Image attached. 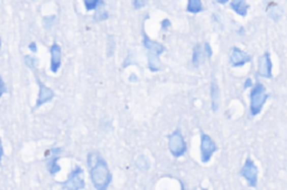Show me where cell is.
I'll list each match as a JSON object with an SVG mask.
<instances>
[{"mask_svg": "<svg viewBox=\"0 0 287 190\" xmlns=\"http://www.w3.org/2000/svg\"><path fill=\"white\" fill-rule=\"evenodd\" d=\"M88 167L90 169L92 184L97 190H106L112 180L107 161L98 151H91L88 154Z\"/></svg>", "mask_w": 287, "mask_h": 190, "instance_id": "6da1fadb", "label": "cell"}, {"mask_svg": "<svg viewBox=\"0 0 287 190\" xmlns=\"http://www.w3.org/2000/svg\"><path fill=\"white\" fill-rule=\"evenodd\" d=\"M269 95L266 93V87L262 83H257L250 92V114L256 116L261 113L264 104L267 102Z\"/></svg>", "mask_w": 287, "mask_h": 190, "instance_id": "7a4b0ae2", "label": "cell"}, {"mask_svg": "<svg viewBox=\"0 0 287 190\" xmlns=\"http://www.w3.org/2000/svg\"><path fill=\"white\" fill-rule=\"evenodd\" d=\"M168 149L175 158H180L186 152L187 147L180 129H176L172 134L168 136Z\"/></svg>", "mask_w": 287, "mask_h": 190, "instance_id": "3957f363", "label": "cell"}, {"mask_svg": "<svg viewBox=\"0 0 287 190\" xmlns=\"http://www.w3.org/2000/svg\"><path fill=\"white\" fill-rule=\"evenodd\" d=\"M84 171L81 167H75L72 172L69 175L68 179L64 182L61 183L63 189L68 190H78V189H84L85 188V181H84Z\"/></svg>", "mask_w": 287, "mask_h": 190, "instance_id": "277c9868", "label": "cell"}, {"mask_svg": "<svg viewBox=\"0 0 287 190\" xmlns=\"http://www.w3.org/2000/svg\"><path fill=\"white\" fill-rule=\"evenodd\" d=\"M218 150L217 144L208 134L201 132V161L207 164L212 158L213 153Z\"/></svg>", "mask_w": 287, "mask_h": 190, "instance_id": "5b68a950", "label": "cell"}, {"mask_svg": "<svg viewBox=\"0 0 287 190\" xmlns=\"http://www.w3.org/2000/svg\"><path fill=\"white\" fill-rule=\"evenodd\" d=\"M241 176L249 183V186L256 188L258 183V168L252 159L248 158L241 169Z\"/></svg>", "mask_w": 287, "mask_h": 190, "instance_id": "8992f818", "label": "cell"}, {"mask_svg": "<svg viewBox=\"0 0 287 190\" xmlns=\"http://www.w3.org/2000/svg\"><path fill=\"white\" fill-rule=\"evenodd\" d=\"M272 59H270V54L268 52L265 53L263 56H261L258 63V70H257V75L263 78H272Z\"/></svg>", "mask_w": 287, "mask_h": 190, "instance_id": "52a82bcc", "label": "cell"}, {"mask_svg": "<svg viewBox=\"0 0 287 190\" xmlns=\"http://www.w3.org/2000/svg\"><path fill=\"white\" fill-rule=\"evenodd\" d=\"M251 60H252L251 56L238 47H234L233 52H231L230 54V63H231V66H234V67L244 66L245 64L249 63V61Z\"/></svg>", "mask_w": 287, "mask_h": 190, "instance_id": "ba28073f", "label": "cell"}, {"mask_svg": "<svg viewBox=\"0 0 287 190\" xmlns=\"http://www.w3.org/2000/svg\"><path fill=\"white\" fill-rule=\"evenodd\" d=\"M37 83H38V86H40V93H38L37 102H36V105H35L36 109L41 108L42 105H44L45 103L49 102V101H52L54 99L53 89L47 87L46 85H44V84L40 80H37Z\"/></svg>", "mask_w": 287, "mask_h": 190, "instance_id": "9c48e42d", "label": "cell"}, {"mask_svg": "<svg viewBox=\"0 0 287 190\" xmlns=\"http://www.w3.org/2000/svg\"><path fill=\"white\" fill-rule=\"evenodd\" d=\"M51 71L53 73H58L61 67V60H62V49L58 43H54L51 48Z\"/></svg>", "mask_w": 287, "mask_h": 190, "instance_id": "30bf717a", "label": "cell"}, {"mask_svg": "<svg viewBox=\"0 0 287 190\" xmlns=\"http://www.w3.org/2000/svg\"><path fill=\"white\" fill-rule=\"evenodd\" d=\"M61 151H62V148H52L49 150V153H51V158H49L48 161V171L51 173L52 176L56 175L58 172L61 171V167L58 164V160H59V156L61 154Z\"/></svg>", "mask_w": 287, "mask_h": 190, "instance_id": "8fae6325", "label": "cell"}, {"mask_svg": "<svg viewBox=\"0 0 287 190\" xmlns=\"http://www.w3.org/2000/svg\"><path fill=\"white\" fill-rule=\"evenodd\" d=\"M142 45H144V47L147 49V52L157 53L159 55H161L163 52H165V49H166L162 44L154 42L151 38H148V36H146L145 34H144V37H142Z\"/></svg>", "mask_w": 287, "mask_h": 190, "instance_id": "7c38bea8", "label": "cell"}, {"mask_svg": "<svg viewBox=\"0 0 287 190\" xmlns=\"http://www.w3.org/2000/svg\"><path fill=\"white\" fill-rule=\"evenodd\" d=\"M231 8L241 17H246L248 13V6L246 0H231Z\"/></svg>", "mask_w": 287, "mask_h": 190, "instance_id": "4fadbf2b", "label": "cell"}, {"mask_svg": "<svg viewBox=\"0 0 287 190\" xmlns=\"http://www.w3.org/2000/svg\"><path fill=\"white\" fill-rule=\"evenodd\" d=\"M211 97H212V110L217 112L219 110V87L217 83H212L211 85Z\"/></svg>", "mask_w": 287, "mask_h": 190, "instance_id": "5bb4252c", "label": "cell"}, {"mask_svg": "<svg viewBox=\"0 0 287 190\" xmlns=\"http://www.w3.org/2000/svg\"><path fill=\"white\" fill-rule=\"evenodd\" d=\"M202 0H189L187 2V7L186 10L191 14H197L202 10Z\"/></svg>", "mask_w": 287, "mask_h": 190, "instance_id": "9a60e30c", "label": "cell"}, {"mask_svg": "<svg viewBox=\"0 0 287 190\" xmlns=\"http://www.w3.org/2000/svg\"><path fill=\"white\" fill-rule=\"evenodd\" d=\"M136 166H137V168H139L141 171H146V170L150 169V167H151L150 159H148L146 155L141 154V155H139L137 158Z\"/></svg>", "mask_w": 287, "mask_h": 190, "instance_id": "2e32d148", "label": "cell"}, {"mask_svg": "<svg viewBox=\"0 0 287 190\" xmlns=\"http://www.w3.org/2000/svg\"><path fill=\"white\" fill-rule=\"evenodd\" d=\"M203 59V50L200 44H196L194 49H193V64L195 66L200 65V63Z\"/></svg>", "mask_w": 287, "mask_h": 190, "instance_id": "e0dca14e", "label": "cell"}, {"mask_svg": "<svg viewBox=\"0 0 287 190\" xmlns=\"http://www.w3.org/2000/svg\"><path fill=\"white\" fill-rule=\"evenodd\" d=\"M267 13H268L270 18H273L274 20H278L280 18V16H281V10L279 9L278 6L275 5V4L269 6Z\"/></svg>", "mask_w": 287, "mask_h": 190, "instance_id": "ac0fdd59", "label": "cell"}, {"mask_svg": "<svg viewBox=\"0 0 287 190\" xmlns=\"http://www.w3.org/2000/svg\"><path fill=\"white\" fill-rule=\"evenodd\" d=\"M103 6H104V3H102L101 5H99L98 8L96 9L97 10V14L95 15L96 20H104V19L108 18V13L103 9Z\"/></svg>", "mask_w": 287, "mask_h": 190, "instance_id": "d6986e66", "label": "cell"}, {"mask_svg": "<svg viewBox=\"0 0 287 190\" xmlns=\"http://www.w3.org/2000/svg\"><path fill=\"white\" fill-rule=\"evenodd\" d=\"M84 2V6L87 11H91V10H96L98 8L99 5H101L103 2L102 0H83Z\"/></svg>", "mask_w": 287, "mask_h": 190, "instance_id": "ffe728a7", "label": "cell"}, {"mask_svg": "<svg viewBox=\"0 0 287 190\" xmlns=\"http://www.w3.org/2000/svg\"><path fill=\"white\" fill-rule=\"evenodd\" d=\"M25 63L26 65L30 67V69L32 70H35L36 69V66L38 65V58H36L35 56H32V55H26L25 57Z\"/></svg>", "mask_w": 287, "mask_h": 190, "instance_id": "44dd1931", "label": "cell"}, {"mask_svg": "<svg viewBox=\"0 0 287 190\" xmlns=\"http://www.w3.org/2000/svg\"><path fill=\"white\" fill-rule=\"evenodd\" d=\"M131 2L135 9H140L142 7H145L148 0H131Z\"/></svg>", "mask_w": 287, "mask_h": 190, "instance_id": "7402d4cb", "label": "cell"}, {"mask_svg": "<svg viewBox=\"0 0 287 190\" xmlns=\"http://www.w3.org/2000/svg\"><path fill=\"white\" fill-rule=\"evenodd\" d=\"M6 92H7V86H6V84H5L2 75H0V98H2Z\"/></svg>", "mask_w": 287, "mask_h": 190, "instance_id": "603a6c76", "label": "cell"}, {"mask_svg": "<svg viewBox=\"0 0 287 190\" xmlns=\"http://www.w3.org/2000/svg\"><path fill=\"white\" fill-rule=\"evenodd\" d=\"M204 49H206V55L208 56V58H211L213 52H212L211 46H210L209 43H206V45H204Z\"/></svg>", "mask_w": 287, "mask_h": 190, "instance_id": "cb8c5ba5", "label": "cell"}, {"mask_svg": "<svg viewBox=\"0 0 287 190\" xmlns=\"http://www.w3.org/2000/svg\"><path fill=\"white\" fill-rule=\"evenodd\" d=\"M252 86V80L251 78H247L246 82H245V85H244V88L247 89V88H249Z\"/></svg>", "mask_w": 287, "mask_h": 190, "instance_id": "d4e9b609", "label": "cell"}, {"mask_svg": "<svg viewBox=\"0 0 287 190\" xmlns=\"http://www.w3.org/2000/svg\"><path fill=\"white\" fill-rule=\"evenodd\" d=\"M28 47H30V49L32 50L33 53H37V46H36V43H34V42L31 43Z\"/></svg>", "mask_w": 287, "mask_h": 190, "instance_id": "484cf974", "label": "cell"}, {"mask_svg": "<svg viewBox=\"0 0 287 190\" xmlns=\"http://www.w3.org/2000/svg\"><path fill=\"white\" fill-rule=\"evenodd\" d=\"M3 156H4V148H3V141L2 139H0V164H2Z\"/></svg>", "mask_w": 287, "mask_h": 190, "instance_id": "4316f807", "label": "cell"}, {"mask_svg": "<svg viewBox=\"0 0 287 190\" xmlns=\"http://www.w3.org/2000/svg\"><path fill=\"white\" fill-rule=\"evenodd\" d=\"M169 25H170V22H169V20H168V19H165V20H163V21H162V27H163V29H166L167 26H169Z\"/></svg>", "mask_w": 287, "mask_h": 190, "instance_id": "83f0119b", "label": "cell"}, {"mask_svg": "<svg viewBox=\"0 0 287 190\" xmlns=\"http://www.w3.org/2000/svg\"><path fill=\"white\" fill-rule=\"evenodd\" d=\"M217 2L219 3V4H221V5H224V4H227L229 0H217Z\"/></svg>", "mask_w": 287, "mask_h": 190, "instance_id": "f1b7e54d", "label": "cell"}, {"mask_svg": "<svg viewBox=\"0 0 287 190\" xmlns=\"http://www.w3.org/2000/svg\"><path fill=\"white\" fill-rule=\"evenodd\" d=\"M0 47H2V39H0Z\"/></svg>", "mask_w": 287, "mask_h": 190, "instance_id": "f546056e", "label": "cell"}, {"mask_svg": "<svg viewBox=\"0 0 287 190\" xmlns=\"http://www.w3.org/2000/svg\"><path fill=\"white\" fill-rule=\"evenodd\" d=\"M32 2H35V0H32Z\"/></svg>", "mask_w": 287, "mask_h": 190, "instance_id": "4dcf8cb0", "label": "cell"}]
</instances>
